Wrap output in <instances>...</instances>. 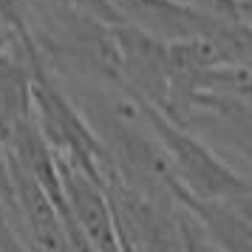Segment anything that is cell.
Wrapping results in <instances>:
<instances>
[{"label":"cell","mask_w":252,"mask_h":252,"mask_svg":"<svg viewBox=\"0 0 252 252\" xmlns=\"http://www.w3.org/2000/svg\"><path fill=\"white\" fill-rule=\"evenodd\" d=\"M32 102H34V116L46 133L48 145L57 153L68 156L74 164H80L88 176L102 182L108 148L99 139V133L91 127V122L74 108V102L46 74V65L32 68Z\"/></svg>","instance_id":"7a4b0ae2"},{"label":"cell","mask_w":252,"mask_h":252,"mask_svg":"<svg viewBox=\"0 0 252 252\" xmlns=\"http://www.w3.org/2000/svg\"><path fill=\"white\" fill-rule=\"evenodd\" d=\"M9 46H12V34H9L6 23L0 20V54H3V51H9Z\"/></svg>","instance_id":"7c38bea8"},{"label":"cell","mask_w":252,"mask_h":252,"mask_svg":"<svg viewBox=\"0 0 252 252\" xmlns=\"http://www.w3.org/2000/svg\"><path fill=\"white\" fill-rule=\"evenodd\" d=\"M173 195L201 221L221 252H252V221L235 207L232 198H193L182 193L179 184H173Z\"/></svg>","instance_id":"5b68a950"},{"label":"cell","mask_w":252,"mask_h":252,"mask_svg":"<svg viewBox=\"0 0 252 252\" xmlns=\"http://www.w3.org/2000/svg\"><path fill=\"white\" fill-rule=\"evenodd\" d=\"M60 170V184L65 193V204L74 218V224L82 229V235L91 241L94 250L99 252H119V232H116L114 207L108 198V190L99 179H94L74 164L68 156L54 150Z\"/></svg>","instance_id":"277c9868"},{"label":"cell","mask_w":252,"mask_h":252,"mask_svg":"<svg viewBox=\"0 0 252 252\" xmlns=\"http://www.w3.org/2000/svg\"><path fill=\"white\" fill-rule=\"evenodd\" d=\"M182 6H190L195 12L218 17V20H241L238 17V0H176Z\"/></svg>","instance_id":"52a82bcc"},{"label":"cell","mask_w":252,"mask_h":252,"mask_svg":"<svg viewBox=\"0 0 252 252\" xmlns=\"http://www.w3.org/2000/svg\"><path fill=\"white\" fill-rule=\"evenodd\" d=\"M119 82L127 96L167 108V43L133 23H114Z\"/></svg>","instance_id":"3957f363"},{"label":"cell","mask_w":252,"mask_h":252,"mask_svg":"<svg viewBox=\"0 0 252 252\" xmlns=\"http://www.w3.org/2000/svg\"><path fill=\"white\" fill-rule=\"evenodd\" d=\"M0 252H34L32 247H29V241L20 238V235L12 229L6 213H0Z\"/></svg>","instance_id":"ba28073f"},{"label":"cell","mask_w":252,"mask_h":252,"mask_svg":"<svg viewBox=\"0 0 252 252\" xmlns=\"http://www.w3.org/2000/svg\"><path fill=\"white\" fill-rule=\"evenodd\" d=\"M34 114L32 102V65L14 51L0 54V145H12L17 127Z\"/></svg>","instance_id":"8992f818"},{"label":"cell","mask_w":252,"mask_h":252,"mask_svg":"<svg viewBox=\"0 0 252 252\" xmlns=\"http://www.w3.org/2000/svg\"><path fill=\"white\" fill-rule=\"evenodd\" d=\"M116 232H119V252H145V250L136 244V241L130 238V235H125L119 227H116Z\"/></svg>","instance_id":"30bf717a"},{"label":"cell","mask_w":252,"mask_h":252,"mask_svg":"<svg viewBox=\"0 0 252 252\" xmlns=\"http://www.w3.org/2000/svg\"><path fill=\"white\" fill-rule=\"evenodd\" d=\"M0 204L14 210V195H12V182H9V170H6V156H3V145H0Z\"/></svg>","instance_id":"9c48e42d"},{"label":"cell","mask_w":252,"mask_h":252,"mask_svg":"<svg viewBox=\"0 0 252 252\" xmlns=\"http://www.w3.org/2000/svg\"><path fill=\"white\" fill-rule=\"evenodd\" d=\"M238 17L241 23L252 26V0H238Z\"/></svg>","instance_id":"8fae6325"},{"label":"cell","mask_w":252,"mask_h":252,"mask_svg":"<svg viewBox=\"0 0 252 252\" xmlns=\"http://www.w3.org/2000/svg\"><path fill=\"white\" fill-rule=\"evenodd\" d=\"M133 102L139 108V116L145 119V125L164 150L170 173L182 193L193 198H235V195L252 193V179L229 167L201 136L173 122L156 105L142 99H133Z\"/></svg>","instance_id":"6da1fadb"}]
</instances>
